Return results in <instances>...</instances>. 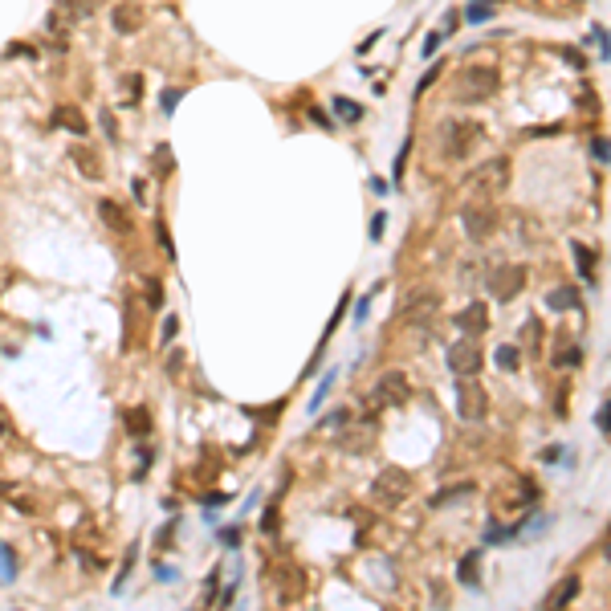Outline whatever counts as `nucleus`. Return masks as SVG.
Here are the masks:
<instances>
[{"instance_id":"obj_1","label":"nucleus","mask_w":611,"mask_h":611,"mask_svg":"<svg viewBox=\"0 0 611 611\" xmlns=\"http://www.w3.org/2000/svg\"><path fill=\"white\" fill-rule=\"evenodd\" d=\"M497 70L493 66H465L461 74H457V102L461 106H473V102H485V98H493L497 94Z\"/></svg>"},{"instance_id":"obj_2","label":"nucleus","mask_w":611,"mask_h":611,"mask_svg":"<svg viewBox=\"0 0 611 611\" xmlns=\"http://www.w3.org/2000/svg\"><path fill=\"white\" fill-rule=\"evenodd\" d=\"M481 139H485V127L473 123V119H448V123H444V131H440L444 151H448V155H457V159L473 155V151L481 147Z\"/></svg>"},{"instance_id":"obj_3","label":"nucleus","mask_w":611,"mask_h":611,"mask_svg":"<svg viewBox=\"0 0 611 611\" xmlns=\"http://www.w3.org/2000/svg\"><path fill=\"white\" fill-rule=\"evenodd\" d=\"M408 493H412V477H408L403 469H383L379 477L371 481V497H375V505H383V510L403 505Z\"/></svg>"},{"instance_id":"obj_4","label":"nucleus","mask_w":611,"mask_h":611,"mask_svg":"<svg viewBox=\"0 0 611 611\" xmlns=\"http://www.w3.org/2000/svg\"><path fill=\"white\" fill-rule=\"evenodd\" d=\"M412 399V388H408V375L403 371H383L379 375V383H375V392H371V408H403Z\"/></svg>"},{"instance_id":"obj_5","label":"nucleus","mask_w":611,"mask_h":611,"mask_svg":"<svg viewBox=\"0 0 611 611\" xmlns=\"http://www.w3.org/2000/svg\"><path fill=\"white\" fill-rule=\"evenodd\" d=\"M489 294H493V302H514L518 294H522L525 286V269L522 265H497L493 273H489Z\"/></svg>"},{"instance_id":"obj_6","label":"nucleus","mask_w":611,"mask_h":611,"mask_svg":"<svg viewBox=\"0 0 611 611\" xmlns=\"http://www.w3.org/2000/svg\"><path fill=\"white\" fill-rule=\"evenodd\" d=\"M485 412H489V395L477 383V375L473 379H457V416L461 420H481Z\"/></svg>"},{"instance_id":"obj_7","label":"nucleus","mask_w":611,"mask_h":611,"mask_svg":"<svg viewBox=\"0 0 611 611\" xmlns=\"http://www.w3.org/2000/svg\"><path fill=\"white\" fill-rule=\"evenodd\" d=\"M481 367H485V354L469 339H461L457 347H448V371L457 379H473V375H481Z\"/></svg>"},{"instance_id":"obj_8","label":"nucleus","mask_w":611,"mask_h":611,"mask_svg":"<svg viewBox=\"0 0 611 611\" xmlns=\"http://www.w3.org/2000/svg\"><path fill=\"white\" fill-rule=\"evenodd\" d=\"M457 330H461L465 339H477L481 330H489V306H485V302L465 306V310L457 314Z\"/></svg>"},{"instance_id":"obj_9","label":"nucleus","mask_w":611,"mask_h":611,"mask_svg":"<svg viewBox=\"0 0 611 611\" xmlns=\"http://www.w3.org/2000/svg\"><path fill=\"white\" fill-rule=\"evenodd\" d=\"M143 4H131V0H123V4H114V12H110V21H114V33H123V37H131L143 29Z\"/></svg>"},{"instance_id":"obj_10","label":"nucleus","mask_w":611,"mask_h":611,"mask_svg":"<svg viewBox=\"0 0 611 611\" xmlns=\"http://www.w3.org/2000/svg\"><path fill=\"white\" fill-rule=\"evenodd\" d=\"M70 163L86 175V179H94V183L102 179V159H98V151L86 147V143H74V147H70Z\"/></svg>"},{"instance_id":"obj_11","label":"nucleus","mask_w":611,"mask_h":611,"mask_svg":"<svg viewBox=\"0 0 611 611\" xmlns=\"http://www.w3.org/2000/svg\"><path fill=\"white\" fill-rule=\"evenodd\" d=\"M98 217H102L106 228H114V232H131V228H134V220L127 217V208H123V204H114V200H106V196L98 200Z\"/></svg>"},{"instance_id":"obj_12","label":"nucleus","mask_w":611,"mask_h":611,"mask_svg":"<svg viewBox=\"0 0 611 611\" xmlns=\"http://www.w3.org/2000/svg\"><path fill=\"white\" fill-rule=\"evenodd\" d=\"M546 306L554 310V314H567V310H579L583 298H579V286L570 281V286H559V290H550L546 294Z\"/></svg>"},{"instance_id":"obj_13","label":"nucleus","mask_w":611,"mask_h":611,"mask_svg":"<svg viewBox=\"0 0 611 611\" xmlns=\"http://www.w3.org/2000/svg\"><path fill=\"white\" fill-rule=\"evenodd\" d=\"M53 123L66 127L70 134H86L90 131V119L78 110V106H57V110H53Z\"/></svg>"},{"instance_id":"obj_14","label":"nucleus","mask_w":611,"mask_h":611,"mask_svg":"<svg viewBox=\"0 0 611 611\" xmlns=\"http://www.w3.org/2000/svg\"><path fill=\"white\" fill-rule=\"evenodd\" d=\"M123 424H127V432L131 437H151V428H155V420H151V412L147 408H127V416H123Z\"/></svg>"},{"instance_id":"obj_15","label":"nucleus","mask_w":611,"mask_h":611,"mask_svg":"<svg viewBox=\"0 0 611 611\" xmlns=\"http://www.w3.org/2000/svg\"><path fill=\"white\" fill-rule=\"evenodd\" d=\"M489 228H493V212H481V208H469V212H465V232H469L473 241H485Z\"/></svg>"},{"instance_id":"obj_16","label":"nucleus","mask_w":611,"mask_h":611,"mask_svg":"<svg viewBox=\"0 0 611 611\" xmlns=\"http://www.w3.org/2000/svg\"><path fill=\"white\" fill-rule=\"evenodd\" d=\"M570 249H574V265H579V277H583V281L591 286V281H595V249H591V245H583V241H574Z\"/></svg>"},{"instance_id":"obj_17","label":"nucleus","mask_w":611,"mask_h":611,"mask_svg":"<svg viewBox=\"0 0 611 611\" xmlns=\"http://www.w3.org/2000/svg\"><path fill=\"white\" fill-rule=\"evenodd\" d=\"M477 563H481V550H469L465 559H461V567H457V579L469 587V591H477L481 579H477Z\"/></svg>"},{"instance_id":"obj_18","label":"nucleus","mask_w":611,"mask_h":611,"mask_svg":"<svg viewBox=\"0 0 611 611\" xmlns=\"http://www.w3.org/2000/svg\"><path fill=\"white\" fill-rule=\"evenodd\" d=\"M330 110H334V114H339L343 123H359V119L367 114V110H363L359 102H350V98H343V94H339V98H330Z\"/></svg>"},{"instance_id":"obj_19","label":"nucleus","mask_w":611,"mask_h":611,"mask_svg":"<svg viewBox=\"0 0 611 611\" xmlns=\"http://www.w3.org/2000/svg\"><path fill=\"white\" fill-rule=\"evenodd\" d=\"M493 17H497V12H493V4H485V0H473V4L465 8V21H469V25H489Z\"/></svg>"},{"instance_id":"obj_20","label":"nucleus","mask_w":611,"mask_h":611,"mask_svg":"<svg viewBox=\"0 0 611 611\" xmlns=\"http://www.w3.org/2000/svg\"><path fill=\"white\" fill-rule=\"evenodd\" d=\"M493 359H497V367H501V371H510V375H514V371L522 367V347H497Z\"/></svg>"},{"instance_id":"obj_21","label":"nucleus","mask_w":611,"mask_h":611,"mask_svg":"<svg viewBox=\"0 0 611 611\" xmlns=\"http://www.w3.org/2000/svg\"><path fill=\"white\" fill-rule=\"evenodd\" d=\"M574 595H579V574H570L567 583H563V591H559V595H550V608H570V603H574Z\"/></svg>"},{"instance_id":"obj_22","label":"nucleus","mask_w":611,"mask_h":611,"mask_svg":"<svg viewBox=\"0 0 611 611\" xmlns=\"http://www.w3.org/2000/svg\"><path fill=\"white\" fill-rule=\"evenodd\" d=\"M465 493H473V481H465V485H452V489H444V493H437V497H432V510H440V505H448V501H457V497H465Z\"/></svg>"},{"instance_id":"obj_23","label":"nucleus","mask_w":611,"mask_h":611,"mask_svg":"<svg viewBox=\"0 0 611 611\" xmlns=\"http://www.w3.org/2000/svg\"><path fill=\"white\" fill-rule=\"evenodd\" d=\"M334 379H339L334 371H326V375H322V383H318V392L310 395V412H318V408H322V399H326V392L334 388Z\"/></svg>"},{"instance_id":"obj_24","label":"nucleus","mask_w":611,"mask_h":611,"mask_svg":"<svg viewBox=\"0 0 611 611\" xmlns=\"http://www.w3.org/2000/svg\"><path fill=\"white\" fill-rule=\"evenodd\" d=\"M134 559H139V546H131V550H127V559H123V574L114 579V595H123V587H127V574L134 570Z\"/></svg>"},{"instance_id":"obj_25","label":"nucleus","mask_w":611,"mask_h":611,"mask_svg":"<svg viewBox=\"0 0 611 611\" xmlns=\"http://www.w3.org/2000/svg\"><path fill=\"white\" fill-rule=\"evenodd\" d=\"M147 306L151 310H163V281L159 277H147Z\"/></svg>"},{"instance_id":"obj_26","label":"nucleus","mask_w":611,"mask_h":611,"mask_svg":"<svg viewBox=\"0 0 611 611\" xmlns=\"http://www.w3.org/2000/svg\"><path fill=\"white\" fill-rule=\"evenodd\" d=\"M525 343H530L534 354L542 350V322H538V318H530V322H525Z\"/></svg>"},{"instance_id":"obj_27","label":"nucleus","mask_w":611,"mask_h":611,"mask_svg":"<svg viewBox=\"0 0 611 611\" xmlns=\"http://www.w3.org/2000/svg\"><path fill=\"white\" fill-rule=\"evenodd\" d=\"M595 428L603 432V437H611V395L599 403V416H595Z\"/></svg>"},{"instance_id":"obj_28","label":"nucleus","mask_w":611,"mask_h":611,"mask_svg":"<svg viewBox=\"0 0 611 611\" xmlns=\"http://www.w3.org/2000/svg\"><path fill=\"white\" fill-rule=\"evenodd\" d=\"M591 155H595L599 163H611V139H603V134L591 139Z\"/></svg>"},{"instance_id":"obj_29","label":"nucleus","mask_w":611,"mask_h":611,"mask_svg":"<svg viewBox=\"0 0 611 611\" xmlns=\"http://www.w3.org/2000/svg\"><path fill=\"white\" fill-rule=\"evenodd\" d=\"M155 237H159V245H163V257H168V261H175V249H172V232H168V224H163V220L155 224Z\"/></svg>"},{"instance_id":"obj_30","label":"nucleus","mask_w":611,"mask_h":611,"mask_svg":"<svg viewBox=\"0 0 611 611\" xmlns=\"http://www.w3.org/2000/svg\"><path fill=\"white\" fill-rule=\"evenodd\" d=\"M583 363V347H570L567 354H554V367H579Z\"/></svg>"},{"instance_id":"obj_31","label":"nucleus","mask_w":611,"mask_h":611,"mask_svg":"<svg viewBox=\"0 0 611 611\" xmlns=\"http://www.w3.org/2000/svg\"><path fill=\"white\" fill-rule=\"evenodd\" d=\"M440 41H444V33H428V37H424V45H420V57H437Z\"/></svg>"},{"instance_id":"obj_32","label":"nucleus","mask_w":611,"mask_h":611,"mask_svg":"<svg viewBox=\"0 0 611 611\" xmlns=\"http://www.w3.org/2000/svg\"><path fill=\"white\" fill-rule=\"evenodd\" d=\"M139 86H143V74H131V78H127V102H131V106L143 98V90Z\"/></svg>"},{"instance_id":"obj_33","label":"nucleus","mask_w":611,"mask_h":611,"mask_svg":"<svg viewBox=\"0 0 611 611\" xmlns=\"http://www.w3.org/2000/svg\"><path fill=\"white\" fill-rule=\"evenodd\" d=\"M440 70H444V66H440V61H437V66H432V70H428V74L420 78V86H416V98H424V90H428V86H432V82H437V78H440Z\"/></svg>"},{"instance_id":"obj_34","label":"nucleus","mask_w":611,"mask_h":611,"mask_svg":"<svg viewBox=\"0 0 611 611\" xmlns=\"http://www.w3.org/2000/svg\"><path fill=\"white\" fill-rule=\"evenodd\" d=\"M179 367H183V350L172 347L168 350V375H179Z\"/></svg>"},{"instance_id":"obj_35","label":"nucleus","mask_w":611,"mask_h":611,"mask_svg":"<svg viewBox=\"0 0 611 611\" xmlns=\"http://www.w3.org/2000/svg\"><path fill=\"white\" fill-rule=\"evenodd\" d=\"M383 228H388V212H375V217H371V241H379Z\"/></svg>"},{"instance_id":"obj_36","label":"nucleus","mask_w":611,"mask_h":611,"mask_svg":"<svg viewBox=\"0 0 611 611\" xmlns=\"http://www.w3.org/2000/svg\"><path fill=\"white\" fill-rule=\"evenodd\" d=\"M542 461H546V465H559V461H567V448H563V444H554V448H546V452H542Z\"/></svg>"},{"instance_id":"obj_37","label":"nucleus","mask_w":611,"mask_h":611,"mask_svg":"<svg viewBox=\"0 0 611 611\" xmlns=\"http://www.w3.org/2000/svg\"><path fill=\"white\" fill-rule=\"evenodd\" d=\"M371 298H375V294H367V298H359V306H354V322H359V326L367 322V310H371Z\"/></svg>"},{"instance_id":"obj_38","label":"nucleus","mask_w":611,"mask_h":611,"mask_svg":"<svg viewBox=\"0 0 611 611\" xmlns=\"http://www.w3.org/2000/svg\"><path fill=\"white\" fill-rule=\"evenodd\" d=\"M175 330H179V318H168V322H163V347H172Z\"/></svg>"},{"instance_id":"obj_39","label":"nucleus","mask_w":611,"mask_h":611,"mask_svg":"<svg viewBox=\"0 0 611 611\" xmlns=\"http://www.w3.org/2000/svg\"><path fill=\"white\" fill-rule=\"evenodd\" d=\"M220 542H224V546H241V530H237V525H228V530L220 534Z\"/></svg>"},{"instance_id":"obj_40","label":"nucleus","mask_w":611,"mask_h":611,"mask_svg":"<svg viewBox=\"0 0 611 611\" xmlns=\"http://www.w3.org/2000/svg\"><path fill=\"white\" fill-rule=\"evenodd\" d=\"M175 102H179V90H168V94H163V98H159V106H163V110H168V114H172V110H175Z\"/></svg>"},{"instance_id":"obj_41","label":"nucleus","mask_w":611,"mask_h":611,"mask_svg":"<svg viewBox=\"0 0 611 611\" xmlns=\"http://www.w3.org/2000/svg\"><path fill=\"white\" fill-rule=\"evenodd\" d=\"M310 119H314V123H318V127H326V131H330V127H334V123H330V114H322V110H310Z\"/></svg>"},{"instance_id":"obj_42","label":"nucleus","mask_w":611,"mask_h":611,"mask_svg":"<svg viewBox=\"0 0 611 611\" xmlns=\"http://www.w3.org/2000/svg\"><path fill=\"white\" fill-rule=\"evenodd\" d=\"M155 579H159V583H172V579H175V570L159 563V567H155Z\"/></svg>"},{"instance_id":"obj_43","label":"nucleus","mask_w":611,"mask_h":611,"mask_svg":"<svg viewBox=\"0 0 611 611\" xmlns=\"http://www.w3.org/2000/svg\"><path fill=\"white\" fill-rule=\"evenodd\" d=\"M0 440H4V420H0Z\"/></svg>"},{"instance_id":"obj_44","label":"nucleus","mask_w":611,"mask_h":611,"mask_svg":"<svg viewBox=\"0 0 611 611\" xmlns=\"http://www.w3.org/2000/svg\"><path fill=\"white\" fill-rule=\"evenodd\" d=\"M608 559H611V542H608Z\"/></svg>"}]
</instances>
